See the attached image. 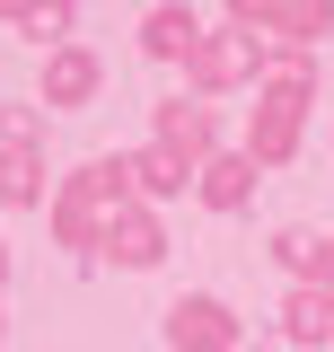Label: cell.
Masks as SVG:
<instances>
[{"mask_svg": "<svg viewBox=\"0 0 334 352\" xmlns=\"http://www.w3.org/2000/svg\"><path fill=\"white\" fill-rule=\"evenodd\" d=\"M264 62H273V36H255V27H220V36H203L194 44V88L203 97H220V88H247V80H264Z\"/></svg>", "mask_w": 334, "mask_h": 352, "instance_id": "cell-1", "label": "cell"}, {"mask_svg": "<svg viewBox=\"0 0 334 352\" xmlns=\"http://www.w3.org/2000/svg\"><path fill=\"white\" fill-rule=\"evenodd\" d=\"M167 344L176 352H238V317L211 300V291H194V300L167 308Z\"/></svg>", "mask_w": 334, "mask_h": 352, "instance_id": "cell-2", "label": "cell"}, {"mask_svg": "<svg viewBox=\"0 0 334 352\" xmlns=\"http://www.w3.org/2000/svg\"><path fill=\"white\" fill-rule=\"evenodd\" d=\"M194 44H203V18H194L185 0H150V18H141V53H150V62H194Z\"/></svg>", "mask_w": 334, "mask_h": 352, "instance_id": "cell-3", "label": "cell"}, {"mask_svg": "<svg viewBox=\"0 0 334 352\" xmlns=\"http://www.w3.org/2000/svg\"><path fill=\"white\" fill-rule=\"evenodd\" d=\"M97 80L106 71H97V53H80V44H53L44 53V106H88Z\"/></svg>", "mask_w": 334, "mask_h": 352, "instance_id": "cell-4", "label": "cell"}, {"mask_svg": "<svg viewBox=\"0 0 334 352\" xmlns=\"http://www.w3.org/2000/svg\"><path fill=\"white\" fill-rule=\"evenodd\" d=\"M264 36H273V44H291V53H317V44L334 36V0H273Z\"/></svg>", "mask_w": 334, "mask_h": 352, "instance_id": "cell-5", "label": "cell"}, {"mask_svg": "<svg viewBox=\"0 0 334 352\" xmlns=\"http://www.w3.org/2000/svg\"><path fill=\"white\" fill-rule=\"evenodd\" d=\"M159 150L194 159V176H203V159H211V106H185V97H167V106H159Z\"/></svg>", "mask_w": 334, "mask_h": 352, "instance_id": "cell-6", "label": "cell"}, {"mask_svg": "<svg viewBox=\"0 0 334 352\" xmlns=\"http://www.w3.org/2000/svg\"><path fill=\"white\" fill-rule=\"evenodd\" d=\"M282 335H291V344H334V291L299 282L291 300H282Z\"/></svg>", "mask_w": 334, "mask_h": 352, "instance_id": "cell-7", "label": "cell"}, {"mask_svg": "<svg viewBox=\"0 0 334 352\" xmlns=\"http://www.w3.org/2000/svg\"><path fill=\"white\" fill-rule=\"evenodd\" d=\"M97 247H106L115 264H159V247H167V238H159V220H150V212H115Z\"/></svg>", "mask_w": 334, "mask_h": 352, "instance_id": "cell-8", "label": "cell"}, {"mask_svg": "<svg viewBox=\"0 0 334 352\" xmlns=\"http://www.w3.org/2000/svg\"><path fill=\"white\" fill-rule=\"evenodd\" d=\"M194 185H203L211 212H238V203L255 194V159H247V150H238V159H203V176H194Z\"/></svg>", "mask_w": 334, "mask_h": 352, "instance_id": "cell-9", "label": "cell"}, {"mask_svg": "<svg viewBox=\"0 0 334 352\" xmlns=\"http://www.w3.org/2000/svg\"><path fill=\"white\" fill-rule=\"evenodd\" d=\"M124 168H132L141 194H185V185H194V159H176V150H141V159H124Z\"/></svg>", "mask_w": 334, "mask_h": 352, "instance_id": "cell-10", "label": "cell"}, {"mask_svg": "<svg viewBox=\"0 0 334 352\" xmlns=\"http://www.w3.org/2000/svg\"><path fill=\"white\" fill-rule=\"evenodd\" d=\"M0 194H9V203H44V168L27 159V150H9V159H0Z\"/></svg>", "mask_w": 334, "mask_h": 352, "instance_id": "cell-11", "label": "cell"}, {"mask_svg": "<svg viewBox=\"0 0 334 352\" xmlns=\"http://www.w3.org/2000/svg\"><path fill=\"white\" fill-rule=\"evenodd\" d=\"M71 18H80L71 0H36V9H27V36H36V44H62V36H71Z\"/></svg>", "mask_w": 334, "mask_h": 352, "instance_id": "cell-12", "label": "cell"}, {"mask_svg": "<svg viewBox=\"0 0 334 352\" xmlns=\"http://www.w3.org/2000/svg\"><path fill=\"white\" fill-rule=\"evenodd\" d=\"M299 273H308L317 291H334V238H308V256H299Z\"/></svg>", "mask_w": 334, "mask_h": 352, "instance_id": "cell-13", "label": "cell"}, {"mask_svg": "<svg viewBox=\"0 0 334 352\" xmlns=\"http://www.w3.org/2000/svg\"><path fill=\"white\" fill-rule=\"evenodd\" d=\"M0 141H9V150H27V141H36V115H27V106H9V115H0Z\"/></svg>", "mask_w": 334, "mask_h": 352, "instance_id": "cell-14", "label": "cell"}, {"mask_svg": "<svg viewBox=\"0 0 334 352\" xmlns=\"http://www.w3.org/2000/svg\"><path fill=\"white\" fill-rule=\"evenodd\" d=\"M264 18H273V0H229V27H255L264 36Z\"/></svg>", "mask_w": 334, "mask_h": 352, "instance_id": "cell-15", "label": "cell"}, {"mask_svg": "<svg viewBox=\"0 0 334 352\" xmlns=\"http://www.w3.org/2000/svg\"><path fill=\"white\" fill-rule=\"evenodd\" d=\"M27 9H36V0H0V18H18V27H27Z\"/></svg>", "mask_w": 334, "mask_h": 352, "instance_id": "cell-16", "label": "cell"}, {"mask_svg": "<svg viewBox=\"0 0 334 352\" xmlns=\"http://www.w3.org/2000/svg\"><path fill=\"white\" fill-rule=\"evenodd\" d=\"M0 273H9V264H0Z\"/></svg>", "mask_w": 334, "mask_h": 352, "instance_id": "cell-17", "label": "cell"}]
</instances>
